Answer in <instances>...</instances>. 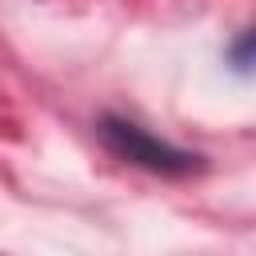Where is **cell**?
<instances>
[{"mask_svg": "<svg viewBox=\"0 0 256 256\" xmlns=\"http://www.w3.org/2000/svg\"><path fill=\"white\" fill-rule=\"evenodd\" d=\"M100 136H104V144H108L116 156H124L128 164H140V168H148V172L176 176V172H188V168L196 164L192 152H184V148L152 136L148 128H140V124H132V120H120V116H104V120H100Z\"/></svg>", "mask_w": 256, "mask_h": 256, "instance_id": "cell-1", "label": "cell"}]
</instances>
